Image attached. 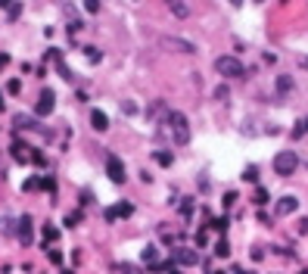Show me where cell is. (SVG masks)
Wrapping results in <instances>:
<instances>
[{"label": "cell", "instance_id": "obj_22", "mask_svg": "<svg viewBox=\"0 0 308 274\" xmlns=\"http://www.w3.org/2000/svg\"><path fill=\"white\" fill-rule=\"evenodd\" d=\"M6 91H10V93H19V91H22V84L13 78V81H6Z\"/></svg>", "mask_w": 308, "mask_h": 274}, {"label": "cell", "instance_id": "obj_31", "mask_svg": "<svg viewBox=\"0 0 308 274\" xmlns=\"http://www.w3.org/2000/svg\"><path fill=\"white\" fill-rule=\"evenodd\" d=\"M56 3H66V0H56Z\"/></svg>", "mask_w": 308, "mask_h": 274}, {"label": "cell", "instance_id": "obj_16", "mask_svg": "<svg viewBox=\"0 0 308 274\" xmlns=\"http://www.w3.org/2000/svg\"><path fill=\"white\" fill-rule=\"evenodd\" d=\"M84 56H88V63H100V59H103V53L97 47H84Z\"/></svg>", "mask_w": 308, "mask_h": 274}, {"label": "cell", "instance_id": "obj_3", "mask_svg": "<svg viewBox=\"0 0 308 274\" xmlns=\"http://www.w3.org/2000/svg\"><path fill=\"white\" fill-rule=\"evenodd\" d=\"M299 168V156L293 150H280L277 156H274V171H277L280 178H286V175H293V171Z\"/></svg>", "mask_w": 308, "mask_h": 274}, {"label": "cell", "instance_id": "obj_20", "mask_svg": "<svg viewBox=\"0 0 308 274\" xmlns=\"http://www.w3.org/2000/svg\"><path fill=\"white\" fill-rule=\"evenodd\" d=\"M100 10V0H84V13H97Z\"/></svg>", "mask_w": 308, "mask_h": 274}, {"label": "cell", "instance_id": "obj_30", "mask_svg": "<svg viewBox=\"0 0 308 274\" xmlns=\"http://www.w3.org/2000/svg\"><path fill=\"white\" fill-rule=\"evenodd\" d=\"M230 3H243V0H230Z\"/></svg>", "mask_w": 308, "mask_h": 274}, {"label": "cell", "instance_id": "obj_19", "mask_svg": "<svg viewBox=\"0 0 308 274\" xmlns=\"http://www.w3.org/2000/svg\"><path fill=\"white\" fill-rule=\"evenodd\" d=\"M171 159H175L171 153H156V162H159V165H171Z\"/></svg>", "mask_w": 308, "mask_h": 274}, {"label": "cell", "instance_id": "obj_26", "mask_svg": "<svg viewBox=\"0 0 308 274\" xmlns=\"http://www.w3.org/2000/svg\"><path fill=\"white\" fill-rule=\"evenodd\" d=\"M234 274H252V271H240V268H237V271H234Z\"/></svg>", "mask_w": 308, "mask_h": 274}, {"label": "cell", "instance_id": "obj_15", "mask_svg": "<svg viewBox=\"0 0 308 274\" xmlns=\"http://www.w3.org/2000/svg\"><path fill=\"white\" fill-rule=\"evenodd\" d=\"M277 91H280V93L293 91V78H289V75H280V78H277Z\"/></svg>", "mask_w": 308, "mask_h": 274}, {"label": "cell", "instance_id": "obj_32", "mask_svg": "<svg viewBox=\"0 0 308 274\" xmlns=\"http://www.w3.org/2000/svg\"><path fill=\"white\" fill-rule=\"evenodd\" d=\"M299 274H308V271H299Z\"/></svg>", "mask_w": 308, "mask_h": 274}, {"label": "cell", "instance_id": "obj_29", "mask_svg": "<svg viewBox=\"0 0 308 274\" xmlns=\"http://www.w3.org/2000/svg\"><path fill=\"white\" fill-rule=\"evenodd\" d=\"M209 274H224V271H209Z\"/></svg>", "mask_w": 308, "mask_h": 274}, {"label": "cell", "instance_id": "obj_24", "mask_svg": "<svg viewBox=\"0 0 308 274\" xmlns=\"http://www.w3.org/2000/svg\"><path fill=\"white\" fill-rule=\"evenodd\" d=\"M234 203H237V193H227V196H224V206L230 209V206H234Z\"/></svg>", "mask_w": 308, "mask_h": 274}, {"label": "cell", "instance_id": "obj_7", "mask_svg": "<svg viewBox=\"0 0 308 274\" xmlns=\"http://www.w3.org/2000/svg\"><path fill=\"white\" fill-rule=\"evenodd\" d=\"M106 171H109V178H112L115 184H125L128 175H125V162L118 159V156H109V159H106Z\"/></svg>", "mask_w": 308, "mask_h": 274}, {"label": "cell", "instance_id": "obj_14", "mask_svg": "<svg viewBox=\"0 0 308 274\" xmlns=\"http://www.w3.org/2000/svg\"><path fill=\"white\" fill-rule=\"evenodd\" d=\"M16 128L28 131V128H41V125H34V118H28V115H16Z\"/></svg>", "mask_w": 308, "mask_h": 274}, {"label": "cell", "instance_id": "obj_1", "mask_svg": "<svg viewBox=\"0 0 308 274\" xmlns=\"http://www.w3.org/2000/svg\"><path fill=\"white\" fill-rule=\"evenodd\" d=\"M165 125H168V131H171V137H175L177 147L190 143V122H187L184 113H168L165 115Z\"/></svg>", "mask_w": 308, "mask_h": 274}, {"label": "cell", "instance_id": "obj_9", "mask_svg": "<svg viewBox=\"0 0 308 274\" xmlns=\"http://www.w3.org/2000/svg\"><path fill=\"white\" fill-rule=\"evenodd\" d=\"M162 47H171V50H177V53H196L193 44H187V41H177V38H162Z\"/></svg>", "mask_w": 308, "mask_h": 274}, {"label": "cell", "instance_id": "obj_27", "mask_svg": "<svg viewBox=\"0 0 308 274\" xmlns=\"http://www.w3.org/2000/svg\"><path fill=\"white\" fill-rule=\"evenodd\" d=\"M302 66H305V68H308V56H305V59H302Z\"/></svg>", "mask_w": 308, "mask_h": 274}, {"label": "cell", "instance_id": "obj_21", "mask_svg": "<svg viewBox=\"0 0 308 274\" xmlns=\"http://www.w3.org/2000/svg\"><path fill=\"white\" fill-rule=\"evenodd\" d=\"M44 237H47V240H56V237H59V230H56L53 225H47V228H44Z\"/></svg>", "mask_w": 308, "mask_h": 274}, {"label": "cell", "instance_id": "obj_2", "mask_svg": "<svg viewBox=\"0 0 308 274\" xmlns=\"http://www.w3.org/2000/svg\"><path fill=\"white\" fill-rule=\"evenodd\" d=\"M215 72L224 75V78H243L246 68H243V63H240L237 56H218L215 59Z\"/></svg>", "mask_w": 308, "mask_h": 274}, {"label": "cell", "instance_id": "obj_33", "mask_svg": "<svg viewBox=\"0 0 308 274\" xmlns=\"http://www.w3.org/2000/svg\"><path fill=\"white\" fill-rule=\"evenodd\" d=\"M259 3H264V0H259Z\"/></svg>", "mask_w": 308, "mask_h": 274}, {"label": "cell", "instance_id": "obj_5", "mask_svg": "<svg viewBox=\"0 0 308 274\" xmlns=\"http://www.w3.org/2000/svg\"><path fill=\"white\" fill-rule=\"evenodd\" d=\"M53 109H56V93L53 91H41V97H38V115L47 118Z\"/></svg>", "mask_w": 308, "mask_h": 274}, {"label": "cell", "instance_id": "obj_12", "mask_svg": "<svg viewBox=\"0 0 308 274\" xmlns=\"http://www.w3.org/2000/svg\"><path fill=\"white\" fill-rule=\"evenodd\" d=\"M175 259H177V265H184V268H193V265L199 262V255H196L193 250H177Z\"/></svg>", "mask_w": 308, "mask_h": 274}, {"label": "cell", "instance_id": "obj_13", "mask_svg": "<svg viewBox=\"0 0 308 274\" xmlns=\"http://www.w3.org/2000/svg\"><path fill=\"white\" fill-rule=\"evenodd\" d=\"M140 259H143V262H147L150 268H153V265H156V259H159V250H156V246H147V250L140 252Z\"/></svg>", "mask_w": 308, "mask_h": 274}, {"label": "cell", "instance_id": "obj_23", "mask_svg": "<svg viewBox=\"0 0 308 274\" xmlns=\"http://www.w3.org/2000/svg\"><path fill=\"white\" fill-rule=\"evenodd\" d=\"M50 262L59 265V262H63V252H59V250H50Z\"/></svg>", "mask_w": 308, "mask_h": 274}, {"label": "cell", "instance_id": "obj_4", "mask_svg": "<svg viewBox=\"0 0 308 274\" xmlns=\"http://www.w3.org/2000/svg\"><path fill=\"white\" fill-rule=\"evenodd\" d=\"M31 150H34V147H28L25 140H13V147H10L13 159L22 162V165H28V162H44V156H41V153H31Z\"/></svg>", "mask_w": 308, "mask_h": 274}, {"label": "cell", "instance_id": "obj_25", "mask_svg": "<svg viewBox=\"0 0 308 274\" xmlns=\"http://www.w3.org/2000/svg\"><path fill=\"white\" fill-rule=\"evenodd\" d=\"M6 66H10V56H6V53H0V68H6Z\"/></svg>", "mask_w": 308, "mask_h": 274}, {"label": "cell", "instance_id": "obj_18", "mask_svg": "<svg viewBox=\"0 0 308 274\" xmlns=\"http://www.w3.org/2000/svg\"><path fill=\"white\" fill-rule=\"evenodd\" d=\"M268 200H271V196H268V190H264V187H259V190H255V203H259V206H264Z\"/></svg>", "mask_w": 308, "mask_h": 274}, {"label": "cell", "instance_id": "obj_11", "mask_svg": "<svg viewBox=\"0 0 308 274\" xmlns=\"http://www.w3.org/2000/svg\"><path fill=\"white\" fill-rule=\"evenodd\" d=\"M165 6L177 16V19H187V16H190V6H187V0H165Z\"/></svg>", "mask_w": 308, "mask_h": 274}, {"label": "cell", "instance_id": "obj_10", "mask_svg": "<svg viewBox=\"0 0 308 274\" xmlns=\"http://www.w3.org/2000/svg\"><path fill=\"white\" fill-rule=\"evenodd\" d=\"M90 125H93V131H106V128H109V115L103 113V109H90Z\"/></svg>", "mask_w": 308, "mask_h": 274}, {"label": "cell", "instance_id": "obj_8", "mask_svg": "<svg viewBox=\"0 0 308 274\" xmlns=\"http://www.w3.org/2000/svg\"><path fill=\"white\" fill-rule=\"evenodd\" d=\"M296 209H299V200H296V196H284V200H277V206H274V212H277V215H293Z\"/></svg>", "mask_w": 308, "mask_h": 274}, {"label": "cell", "instance_id": "obj_6", "mask_svg": "<svg viewBox=\"0 0 308 274\" xmlns=\"http://www.w3.org/2000/svg\"><path fill=\"white\" fill-rule=\"evenodd\" d=\"M19 243L22 246H31V240H34V221H31V215H22L19 218Z\"/></svg>", "mask_w": 308, "mask_h": 274}, {"label": "cell", "instance_id": "obj_17", "mask_svg": "<svg viewBox=\"0 0 308 274\" xmlns=\"http://www.w3.org/2000/svg\"><path fill=\"white\" fill-rule=\"evenodd\" d=\"M215 255H221V259H227V255H230L227 240H218V243H215Z\"/></svg>", "mask_w": 308, "mask_h": 274}, {"label": "cell", "instance_id": "obj_28", "mask_svg": "<svg viewBox=\"0 0 308 274\" xmlns=\"http://www.w3.org/2000/svg\"><path fill=\"white\" fill-rule=\"evenodd\" d=\"M302 128H305V131H308V118H305V122H302Z\"/></svg>", "mask_w": 308, "mask_h": 274}]
</instances>
